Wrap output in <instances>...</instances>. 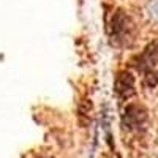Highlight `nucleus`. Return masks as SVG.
I'll return each instance as SVG.
<instances>
[{
  "label": "nucleus",
  "mask_w": 158,
  "mask_h": 158,
  "mask_svg": "<svg viewBox=\"0 0 158 158\" xmlns=\"http://www.w3.org/2000/svg\"><path fill=\"white\" fill-rule=\"evenodd\" d=\"M108 33L114 46H128L135 40V24L122 10H115L108 21Z\"/></svg>",
  "instance_id": "obj_1"
},
{
  "label": "nucleus",
  "mask_w": 158,
  "mask_h": 158,
  "mask_svg": "<svg viewBox=\"0 0 158 158\" xmlns=\"http://www.w3.org/2000/svg\"><path fill=\"white\" fill-rule=\"evenodd\" d=\"M136 68L146 85L155 87L158 84V38L144 48L136 60Z\"/></svg>",
  "instance_id": "obj_2"
},
{
  "label": "nucleus",
  "mask_w": 158,
  "mask_h": 158,
  "mask_svg": "<svg viewBox=\"0 0 158 158\" xmlns=\"http://www.w3.org/2000/svg\"><path fill=\"white\" fill-rule=\"evenodd\" d=\"M114 92L120 101H127L128 98H131L136 92L135 76L130 71H118L114 79Z\"/></svg>",
  "instance_id": "obj_3"
},
{
  "label": "nucleus",
  "mask_w": 158,
  "mask_h": 158,
  "mask_svg": "<svg viewBox=\"0 0 158 158\" xmlns=\"http://www.w3.org/2000/svg\"><path fill=\"white\" fill-rule=\"evenodd\" d=\"M147 120V111L141 104H135L131 103L125 108L123 114H122V122L128 130H139L144 127Z\"/></svg>",
  "instance_id": "obj_4"
},
{
  "label": "nucleus",
  "mask_w": 158,
  "mask_h": 158,
  "mask_svg": "<svg viewBox=\"0 0 158 158\" xmlns=\"http://www.w3.org/2000/svg\"><path fill=\"white\" fill-rule=\"evenodd\" d=\"M146 13L152 21L158 22V0H149L146 3Z\"/></svg>",
  "instance_id": "obj_5"
},
{
  "label": "nucleus",
  "mask_w": 158,
  "mask_h": 158,
  "mask_svg": "<svg viewBox=\"0 0 158 158\" xmlns=\"http://www.w3.org/2000/svg\"><path fill=\"white\" fill-rule=\"evenodd\" d=\"M38 158H52V156H38Z\"/></svg>",
  "instance_id": "obj_6"
}]
</instances>
